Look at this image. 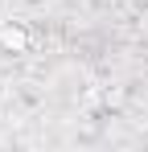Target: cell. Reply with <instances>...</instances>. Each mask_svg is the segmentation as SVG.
<instances>
[{"label":"cell","instance_id":"6da1fadb","mask_svg":"<svg viewBox=\"0 0 148 152\" xmlns=\"http://www.w3.org/2000/svg\"><path fill=\"white\" fill-rule=\"evenodd\" d=\"M0 45L12 53H25L29 50V33H25V25H0Z\"/></svg>","mask_w":148,"mask_h":152}]
</instances>
